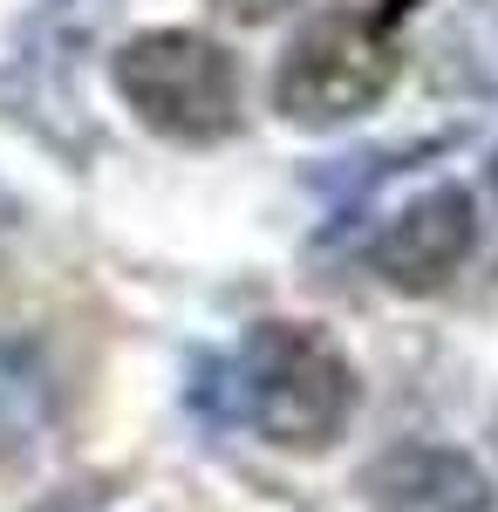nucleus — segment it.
<instances>
[{
	"instance_id": "1",
	"label": "nucleus",
	"mask_w": 498,
	"mask_h": 512,
	"mask_svg": "<svg viewBox=\"0 0 498 512\" xmlns=\"http://www.w3.org/2000/svg\"><path fill=\"white\" fill-rule=\"evenodd\" d=\"M239 417L280 451H328L355 424L362 376L335 335L307 321H260L232 369Z\"/></svg>"
},
{
	"instance_id": "2",
	"label": "nucleus",
	"mask_w": 498,
	"mask_h": 512,
	"mask_svg": "<svg viewBox=\"0 0 498 512\" xmlns=\"http://www.w3.org/2000/svg\"><path fill=\"white\" fill-rule=\"evenodd\" d=\"M110 82L123 110L178 144H212L239 130V62L198 28H144L116 48Z\"/></svg>"
},
{
	"instance_id": "3",
	"label": "nucleus",
	"mask_w": 498,
	"mask_h": 512,
	"mask_svg": "<svg viewBox=\"0 0 498 512\" xmlns=\"http://www.w3.org/2000/svg\"><path fill=\"white\" fill-rule=\"evenodd\" d=\"M396 69H403V55L389 41L383 14L328 7L287 41V55L273 69V110L301 130H335V123L369 117L396 89Z\"/></svg>"
},
{
	"instance_id": "4",
	"label": "nucleus",
	"mask_w": 498,
	"mask_h": 512,
	"mask_svg": "<svg viewBox=\"0 0 498 512\" xmlns=\"http://www.w3.org/2000/svg\"><path fill=\"white\" fill-rule=\"evenodd\" d=\"M471 246H478V205H471V192L464 185H430L403 212L383 219V233L369 246V267L396 294H437L471 260Z\"/></svg>"
},
{
	"instance_id": "5",
	"label": "nucleus",
	"mask_w": 498,
	"mask_h": 512,
	"mask_svg": "<svg viewBox=\"0 0 498 512\" xmlns=\"http://www.w3.org/2000/svg\"><path fill=\"white\" fill-rule=\"evenodd\" d=\"M362 492L376 512H492V478L451 444H396L383 451Z\"/></svg>"
},
{
	"instance_id": "6",
	"label": "nucleus",
	"mask_w": 498,
	"mask_h": 512,
	"mask_svg": "<svg viewBox=\"0 0 498 512\" xmlns=\"http://www.w3.org/2000/svg\"><path fill=\"white\" fill-rule=\"evenodd\" d=\"M123 0H35L28 28H21V82L35 89L41 103L62 89V103L76 110V69L82 55L96 48V35L110 28V14Z\"/></svg>"
},
{
	"instance_id": "7",
	"label": "nucleus",
	"mask_w": 498,
	"mask_h": 512,
	"mask_svg": "<svg viewBox=\"0 0 498 512\" xmlns=\"http://www.w3.org/2000/svg\"><path fill=\"white\" fill-rule=\"evenodd\" d=\"M55 424V376L35 342L0 335V458H28Z\"/></svg>"
},
{
	"instance_id": "8",
	"label": "nucleus",
	"mask_w": 498,
	"mask_h": 512,
	"mask_svg": "<svg viewBox=\"0 0 498 512\" xmlns=\"http://www.w3.org/2000/svg\"><path fill=\"white\" fill-rule=\"evenodd\" d=\"M226 21H239V28H260V21H273V14H287L294 0H212Z\"/></svg>"
},
{
	"instance_id": "9",
	"label": "nucleus",
	"mask_w": 498,
	"mask_h": 512,
	"mask_svg": "<svg viewBox=\"0 0 498 512\" xmlns=\"http://www.w3.org/2000/svg\"><path fill=\"white\" fill-rule=\"evenodd\" d=\"M7 226H14V198L0 192V233H7Z\"/></svg>"
},
{
	"instance_id": "10",
	"label": "nucleus",
	"mask_w": 498,
	"mask_h": 512,
	"mask_svg": "<svg viewBox=\"0 0 498 512\" xmlns=\"http://www.w3.org/2000/svg\"><path fill=\"white\" fill-rule=\"evenodd\" d=\"M410 7H417V0H383V14H389V21H396V14H410Z\"/></svg>"
},
{
	"instance_id": "11",
	"label": "nucleus",
	"mask_w": 498,
	"mask_h": 512,
	"mask_svg": "<svg viewBox=\"0 0 498 512\" xmlns=\"http://www.w3.org/2000/svg\"><path fill=\"white\" fill-rule=\"evenodd\" d=\"M492 192H498V151H492Z\"/></svg>"
}]
</instances>
